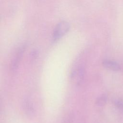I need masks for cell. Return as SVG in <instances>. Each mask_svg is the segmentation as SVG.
<instances>
[{
  "label": "cell",
  "mask_w": 123,
  "mask_h": 123,
  "mask_svg": "<svg viewBox=\"0 0 123 123\" xmlns=\"http://www.w3.org/2000/svg\"><path fill=\"white\" fill-rule=\"evenodd\" d=\"M70 25L66 21L59 23L55 26L53 33V39L57 40L64 36L69 30Z\"/></svg>",
  "instance_id": "obj_1"
},
{
  "label": "cell",
  "mask_w": 123,
  "mask_h": 123,
  "mask_svg": "<svg viewBox=\"0 0 123 123\" xmlns=\"http://www.w3.org/2000/svg\"><path fill=\"white\" fill-rule=\"evenodd\" d=\"M103 66L108 69L111 70L112 71H119L121 70V66L120 64L116 62L110 60H104L102 62Z\"/></svg>",
  "instance_id": "obj_2"
},
{
  "label": "cell",
  "mask_w": 123,
  "mask_h": 123,
  "mask_svg": "<svg viewBox=\"0 0 123 123\" xmlns=\"http://www.w3.org/2000/svg\"><path fill=\"white\" fill-rule=\"evenodd\" d=\"M23 108L26 114L31 116L34 113V109L33 105L28 99H25L23 101Z\"/></svg>",
  "instance_id": "obj_3"
},
{
  "label": "cell",
  "mask_w": 123,
  "mask_h": 123,
  "mask_svg": "<svg viewBox=\"0 0 123 123\" xmlns=\"http://www.w3.org/2000/svg\"><path fill=\"white\" fill-rule=\"evenodd\" d=\"M24 48H21L19 51H18L16 56L15 58L14 59L12 63V68L13 70H15L16 69L18 66V64L19 62V61L22 57V54L24 52Z\"/></svg>",
  "instance_id": "obj_4"
},
{
  "label": "cell",
  "mask_w": 123,
  "mask_h": 123,
  "mask_svg": "<svg viewBox=\"0 0 123 123\" xmlns=\"http://www.w3.org/2000/svg\"><path fill=\"white\" fill-rule=\"evenodd\" d=\"M108 100V96L106 94H103L98 97L96 101V105L98 106L101 107L105 105Z\"/></svg>",
  "instance_id": "obj_5"
},
{
  "label": "cell",
  "mask_w": 123,
  "mask_h": 123,
  "mask_svg": "<svg viewBox=\"0 0 123 123\" xmlns=\"http://www.w3.org/2000/svg\"><path fill=\"white\" fill-rule=\"evenodd\" d=\"M113 103L117 109L120 111H123V100L122 99H115L113 101Z\"/></svg>",
  "instance_id": "obj_6"
},
{
  "label": "cell",
  "mask_w": 123,
  "mask_h": 123,
  "mask_svg": "<svg viewBox=\"0 0 123 123\" xmlns=\"http://www.w3.org/2000/svg\"><path fill=\"white\" fill-rule=\"evenodd\" d=\"M37 56V53L36 51H34L31 54V57L33 59H35V58Z\"/></svg>",
  "instance_id": "obj_7"
}]
</instances>
